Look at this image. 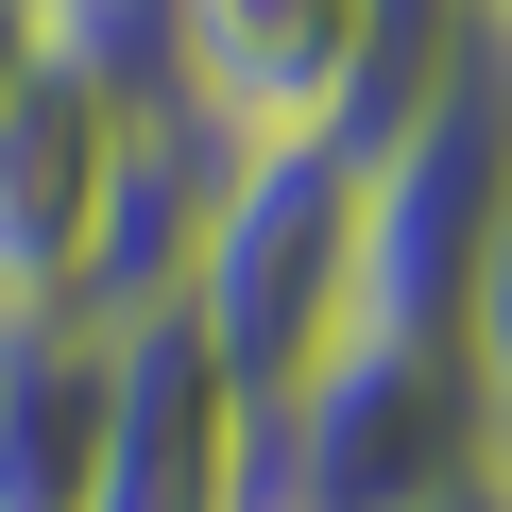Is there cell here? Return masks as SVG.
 Wrapping results in <instances>:
<instances>
[{"instance_id":"1","label":"cell","mask_w":512,"mask_h":512,"mask_svg":"<svg viewBox=\"0 0 512 512\" xmlns=\"http://www.w3.org/2000/svg\"><path fill=\"white\" fill-rule=\"evenodd\" d=\"M205 359L274 410L342 325H359V137H222L205 239H188V291Z\"/></svg>"},{"instance_id":"2","label":"cell","mask_w":512,"mask_h":512,"mask_svg":"<svg viewBox=\"0 0 512 512\" xmlns=\"http://www.w3.org/2000/svg\"><path fill=\"white\" fill-rule=\"evenodd\" d=\"M495 410L461 342H376L342 325L274 410H256V512H478Z\"/></svg>"},{"instance_id":"3","label":"cell","mask_w":512,"mask_h":512,"mask_svg":"<svg viewBox=\"0 0 512 512\" xmlns=\"http://www.w3.org/2000/svg\"><path fill=\"white\" fill-rule=\"evenodd\" d=\"M478 35H410V0H171V103L205 137H393Z\"/></svg>"},{"instance_id":"4","label":"cell","mask_w":512,"mask_h":512,"mask_svg":"<svg viewBox=\"0 0 512 512\" xmlns=\"http://www.w3.org/2000/svg\"><path fill=\"white\" fill-rule=\"evenodd\" d=\"M495 222H512V86H495V52H461L359 154V325L376 342H461Z\"/></svg>"},{"instance_id":"5","label":"cell","mask_w":512,"mask_h":512,"mask_svg":"<svg viewBox=\"0 0 512 512\" xmlns=\"http://www.w3.org/2000/svg\"><path fill=\"white\" fill-rule=\"evenodd\" d=\"M120 154H137V103H120V86H86L69 52L0 103V325L86 308V256H103Z\"/></svg>"},{"instance_id":"6","label":"cell","mask_w":512,"mask_h":512,"mask_svg":"<svg viewBox=\"0 0 512 512\" xmlns=\"http://www.w3.org/2000/svg\"><path fill=\"white\" fill-rule=\"evenodd\" d=\"M86 512H256V393L205 359L188 308H137L120 325V393H103Z\"/></svg>"},{"instance_id":"7","label":"cell","mask_w":512,"mask_h":512,"mask_svg":"<svg viewBox=\"0 0 512 512\" xmlns=\"http://www.w3.org/2000/svg\"><path fill=\"white\" fill-rule=\"evenodd\" d=\"M103 393H120V325H0V512H86L103 478Z\"/></svg>"},{"instance_id":"8","label":"cell","mask_w":512,"mask_h":512,"mask_svg":"<svg viewBox=\"0 0 512 512\" xmlns=\"http://www.w3.org/2000/svg\"><path fill=\"white\" fill-rule=\"evenodd\" d=\"M461 376H478V410H495V444H512V222H495V256H478V308H461Z\"/></svg>"},{"instance_id":"9","label":"cell","mask_w":512,"mask_h":512,"mask_svg":"<svg viewBox=\"0 0 512 512\" xmlns=\"http://www.w3.org/2000/svg\"><path fill=\"white\" fill-rule=\"evenodd\" d=\"M35 69H52V0H0V103H18Z\"/></svg>"},{"instance_id":"10","label":"cell","mask_w":512,"mask_h":512,"mask_svg":"<svg viewBox=\"0 0 512 512\" xmlns=\"http://www.w3.org/2000/svg\"><path fill=\"white\" fill-rule=\"evenodd\" d=\"M478 52H495V86H512V0H478Z\"/></svg>"}]
</instances>
